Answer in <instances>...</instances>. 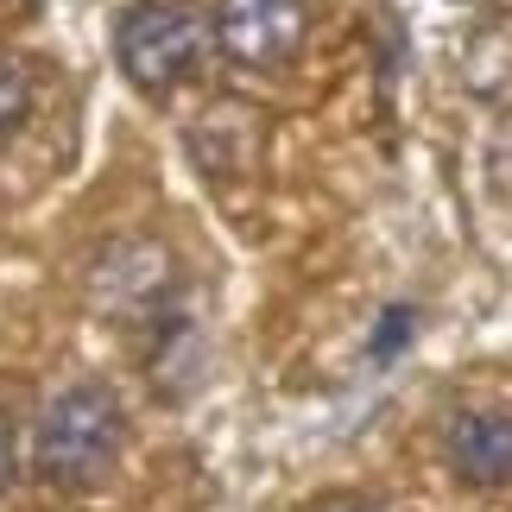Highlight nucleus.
<instances>
[{
	"instance_id": "3",
	"label": "nucleus",
	"mask_w": 512,
	"mask_h": 512,
	"mask_svg": "<svg viewBox=\"0 0 512 512\" xmlns=\"http://www.w3.org/2000/svg\"><path fill=\"white\" fill-rule=\"evenodd\" d=\"M310 32V0H215V45L241 70H279Z\"/></svg>"
},
{
	"instance_id": "8",
	"label": "nucleus",
	"mask_w": 512,
	"mask_h": 512,
	"mask_svg": "<svg viewBox=\"0 0 512 512\" xmlns=\"http://www.w3.org/2000/svg\"><path fill=\"white\" fill-rule=\"evenodd\" d=\"M354 512H392V506H354Z\"/></svg>"
},
{
	"instance_id": "4",
	"label": "nucleus",
	"mask_w": 512,
	"mask_h": 512,
	"mask_svg": "<svg viewBox=\"0 0 512 512\" xmlns=\"http://www.w3.org/2000/svg\"><path fill=\"white\" fill-rule=\"evenodd\" d=\"M95 304L114 310V317H140V310L152 304H165V291H171V253L159 241H121V247H108L102 260H95Z\"/></svg>"
},
{
	"instance_id": "1",
	"label": "nucleus",
	"mask_w": 512,
	"mask_h": 512,
	"mask_svg": "<svg viewBox=\"0 0 512 512\" xmlns=\"http://www.w3.org/2000/svg\"><path fill=\"white\" fill-rule=\"evenodd\" d=\"M127 443V411L114 399V386L102 380H76L64 392H51V405L38 411L32 430V468L45 487H64V494H83L121 462Z\"/></svg>"
},
{
	"instance_id": "6",
	"label": "nucleus",
	"mask_w": 512,
	"mask_h": 512,
	"mask_svg": "<svg viewBox=\"0 0 512 512\" xmlns=\"http://www.w3.org/2000/svg\"><path fill=\"white\" fill-rule=\"evenodd\" d=\"M32 114V64L26 57H0V140Z\"/></svg>"
},
{
	"instance_id": "2",
	"label": "nucleus",
	"mask_w": 512,
	"mask_h": 512,
	"mask_svg": "<svg viewBox=\"0 0 512 512\" xmlns=\"http://www.w3.org/2000/svg\"><path fill=\"white\" fill-rule=\"evenodd\" d=\"M209 51L203 19L177 0H133V7L114 19V57H121V76L146 95H171L177 83H190L196 64Z\"/></svg>"
},
{
	"instance_id": "7",
	"label": "nucleus",
	"mask_w": 512,
	"mask_h": 512,
	"mask_svg": "<svg viewBox=\"0 0 512 512\" xmlns=\"http://www.w3.org/2000/svg\"><path fill=\"white\" fill-rule=\"evenodd\" d=\"M13 481V424L0 418V487Z\"/></svg>"
},
{
	"instance_id": "5",
	"label": "nucleus",
	"mask_w": 512,
	"mask_h": 512,
	"mask_svg": "<svg viewBox=\"0 0 512 512\" xmlns=\"http://www.w3.org/2000/svg\"><path fill=\"white\" fill-rule=\"evenodd\" d=\"M443 456L468 487H512V411H456L443 430Z\"/></svg>"
}]
</instances>
